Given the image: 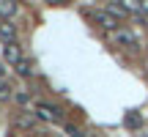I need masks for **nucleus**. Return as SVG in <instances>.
<instances>
[{"label":"nucleus","instance_id":"nucleus-12","mask_svg":"<svg viewBox=\"0 0 148 137\" xmlns=\"http://www.w3.org/2000/svg\"><path fill=\"white\" fill-rule=\"evenodd\" d=\"M123 5H126L132 14H140V8H143V0H121Z\"/></svg>","mask_w":148,"mask_h":137},{"label":"nucleus","instance_id":"nucleus-15","mask_svg":"<svg viewBox=\"0 0 148 137\" xmlns=\"http://www.w3.org/2000/svg\"><path fill=\"white\" fill-rule=\"evenodd\" d=\"M49 5H66V3H71V0H47Z\"/></svg>","mask_w":148,"mask_h":137},{"label":"nucleus","instance_id":"nucleus-3","mask_svg":"<svg viewBox=\"0 0 148 137\" xmlns=\"http://www.w3.org/2000/svg\"><path fill=\"white\" fill-rule=\"evenodd\" d=\"M22 58H25V55H22L19 41H8V44H3V60H5L8 66H16Z\"/></svg>","mask_w":148,"mask_h":137},{"label":"nucleus","instance_id":"nucleus-8","mask_svg":"<svg viewBox=\"0 0 148 137\" xmlns=\"http://www.w3.org/2000/svg\"><path fill=\"white\" fill-rule=\"evenodd\" d=\"M11 99H14V88L8 85L5 77H0V101L5 104V101H11Z\"/></svg>","mask_w":148,"mask_h":137},{"label":"nucleus","instance_id":"nucleus-6","mask_svg":"<svg viewBox=\"0 0 148 137\" xmlns=\"http://www.w3.org/2000/svg\"><path fill=\"white\" fill-rule=\"evenodd\" d=\"M123 126H126L129 132H140V126H143V115H140V112H126Z\"/></svg>","mask_w":148,"mask_h":137},{"label":"nucleus","instance_id":"nucleus-7","mask_svg":"<svg viewBox=\"0 0 148 137\" xmlns=\"http://www.w3.org/2000/svg\"><path fill=\"white\" fill-rule=\"evenodd\" d=\"M16 0H0V19H11L16 14Z\"/></svg>","mask_w":148,"mask_h":137},{"label":"nucleus","instance_id":"nucleus-11","mask_svg":"<svg viewBox=\"0 0 148 137\" xmlns=\"http://www.w3.org/2000/svg\"><path fill=\"white\" fill-rule=\"evenodd\" d=\"M14 68H16V74H19V77H30V74H33V60L22 58V60H19V63H16Z\"/></svg>","mask_w":148,"mask_h":137},{"label":"nucleus","instance_id":"nucleus-10","mask_svg":"<svg viewBox=\"0 0 148 137\" xmlns=\"http://www.w3.org/2000/svg\"><path fill=\"white\" fill-rule=\"evenodd\" d=\"M36 121H38V115H36V112H27V115H16V123H19L22 129H33V126H36Z\"/></svg>","mask_w":148,"mask_h":137},{"label":"nucleus","instance_id":"nucleus-14","mask_svg":"<svg viewBox=\"0 0 148 137\" xmlns=\"http://www.w3.org/2000/svg\"><path fill=\"white\" fill-rule=\"evenodd\" d=\"M14 101H19V104H30V96H27L25 90H19V93H14Z\"/></svg>","mask_w":148,"mask_h":137},{"label":"nucleus","instance_id":"nucleus-4","mask_svg":"<svg viewBox=\"0 0 148 137\" xmlns=\"http://www.w3.org/2000/svg\"><path fill=\"white\" fill-rule=\"evenodd\" d=\"M112 44H115V47H126V49H137V38L129 30H121V27L112 30Z\"/></svg>","mask_w":148,"mask_h":137},{"label":"nucleus","instance_id":"nucleus-17","mask_svg":"<svg viewBox=\"0 0 148 137\" xmlns=\"http://www.w3.org/2000/svg\"><path fill=\"white\" fill-rule=\"evenodd\" d=\"M145 137H148V134H145Z\"/></svg>","mask_w":148,"mask_h":137},{"label":"nucleus","instance_id":"nucleus-13","mask_svg":"<svg viewBox=\"0 0 148 137\" xmlns=\"http://www.w3.org/2000/svg\"><path fill=\"white\" fill-rule=\"evenodd\" d=\"M66 134H69V137H85L82 129H79V126H71V123L66 126Z\"/></svg>","mask_w":148,"mask_h":137},{"label":"nucleus","instance_id":"nucleus-16","mask_svg":"<svg viewBox=\"0 0 148 137\" xmlns=\"http://www.w3.org/2000/svg\"><path fill=\"white\" fill-rule=\"evenodd\" d=\"M145 68H148V63H145Z\"/></svg>","mask_w":148,"mask_h":137},{"label":"nucleus","instance_id":"nucleus-2","mask_svg":"<svg viewBox=\"0 0 148 137\" xmlns=\"http://www.w3.org/2000/svg\"><path fill=\"white\" fill-rule=\"evenodd\" d=\"M33 110H36V115L41 118V121H49V123H58L60 118H63V112H60L58 107H52V104H47V101H38V104L33 107Z\"/></svg>","mask_w":148,"mask_h":137},{"label":"nucleus","instance_id":"nucleus-1","mask_svg":"<svg viewBox=\"0 0 148 137\" xmlns=\"http://www.w3.org/2000/svg\"><path fill=\"white\" fill-rule=\"evenodd\" d=\"M93 25H99L101 30H118V16L110 14L107 8H99L93 11Z\"/></svg>","mask_w":148,"mask_h":137},{"label":"nucleus","instance_id":"nucleus-5","mask_svg":"<svg viewBox=\"0 0 148 137\" xmlns=\"http://www.w3.org/2000/svg\"><path fill=\"white\" fill-rule=\"evenodd\" d=\"M0 41H3V44L16 41V27L11 25V19H3V22H0Z\"/></svg>","mask_w":148,"mask_h":137},{"label":"nucleus","instance_id":"nucleus-9","mask_svg":"<svg viewBox=\"0 0 148 137\" xmlns=\"http://www.w3.org/2000/svg\"><path fill=\"white\" fill-rule=\"evenodd\" d=\"M107 11H110V14H115L118 19H123V16H129V14H132V11H129L126 5L121 3V0H115V3H110V5H107Z\"/></svg>","mask_w":148,"mask_h":137}]
</instances>
